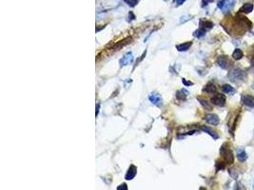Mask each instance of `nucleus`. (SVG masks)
Listing matches in <instances>:
<instances>
[{
	"mask_svg": "<svg viewBox=\"0 0 254 190\" xmlns=\"http://www.w3.org/2000/svg\"><path fill=\"white\" fill-rule=\"evenodd\" d=\"M133 61V54H132V52L130 51V52H127L126 54L124 55V57L120 60V67H125L127 65H129L130 64L131 62Z\"/></svg>",
	"mask_w": 254,
	"mask_h": 190,
	"instance_id": "obj_8",
	"label": "nucleus"
},
{
	"mask_svg": "<svg viewBox=\"0 0 254 190\" xmlns=\"http://www.w3.org/2000/svg\"><path fill=\"white\" fill-rule=\"evenodd\" d=\"M254 49V47H253ZM249 61H250V64L252 66H254V50H251V53L249 55Z\"/></svg>",
	"mask_w": 254,
	"mask_h": 190,
	"instance_id": "obj_26",
	"label": "nucleus"
},
{
	"mask_svg": "<svg viewBox=\"0 0 254 190\" xmlns=\"http://www.w3.org/2000/svg\"><path fill=\"white\" fill-rule=\"evenodd\" d=\"M217 64L222 68H224V70H228V68L231 66V64H232V63H231V61L228 58V56H227V55H221L217 59Z\"/></svg>",
	"mask_w": 254,
	"mask_h": 190,
	"instance_id": "obj_4",
	"label": "nucleus"
},
{
	"mask_svg": "<svg viewBox=\"0 0 254 190\" xmlns=\"http://www.w3.org/2000/svg\"><path fill=\"white\" fill-rule=\"evenodd\" d=\"M228 77L230 79V81L237 83L238 81H245L246 78V75H245V72L244 71H242L241 68L233 67L229 71Z\"/></svg>",
	"mask_w": 254,
	"mask_h": 190,
	"instance_id": "obj_1",
	"label": "nucleus"
},
{
	"mask_svg": "<svg viewBox=\"0 0 254 190\" xmlns=\"http://www.w3.org/2000/svg\"><path fill=\"white\" fill-rule=\"evenodd\" d=\"M254 9V5L252 3H245L244 4L240 10H239V12L240 13H250Z\"/></svg>",
	"mask_w": 254,
	"mask_h": 190,
	"instance_id": "obj_11",
	"label": "nucleus"
},
{
	"mask_svg": "<svg viewBox=\"0 0 254 190\" xmlns=\"http://www.w3.org/2000/svg\"><path fill=\"white\" fill-rule=\"evenodd\" d=\"M215 167H216V170L219 171V170H222L225 168V163L224 162H221V161H217L215 163Z\"/></svg>",
	"mask_w": 254,
	"mask_h": 190,
	"instance_id": "obj_23",
	"label": "nucleus"
},
{
	"mask_svg": "<svg viewBox=\"0 0 254 190\" xmlns=\"http://www.w3.org/2000/svg\"><path fill=\"white\" fill-rule=\"evenodd\" d=\"M232 57L235 60H240L244 57V52L240 49H236L232 53Z\"/></svg>",
	"mask_w": 254,
	"mask_h": 190,
	"instance_id": "obj_21",
	"label": "nucleus"
},
{
	"mask_svg": "<svg viewBox=\"0 0 254 190\" xmlns=\"http://www.w3.org/2000/svg\"><path fill=\"white\" fill-rule=\"evenodd\" d=\"M214 27V24L211 21L208 20H205V19H201L200 20V28L204 29L206 30H210Z\"/></svg>",
	"mask_w": 254,
	"mask_h": 190,
	"instance_id": "obj_13",
	"label": "nucleus"
},
{
	"mask_svg": "<svg viewBox=\"0 0 254 190\" xmlns=\"http://www.w3.org/2000/svg\"><path fill=\"white\" fill-rule=\"evenodd\" d=\"M148 99H149V101H151L153 105H155L156 106H158V108H160V106H162V105H163L162 97L160 95H158V94H155V93L149 94Z\"/></svg>",
	"mask_w": 254,
	"mask_h": 190,
	"instance_id": "obj_7",
	"label": "nucleus"
},
{
	"mask_svg": "<svg viewBox=\"0 0 254 190\" xmlns=\"http://www.w3.org/2000/svg\"><path fill=\"white\" fill-rule=\"evenodd\" d=\"M136 174H137V167L132 164V165L130 166V168H129L128 172H127L126 176H125V179L128 180V181H130L135 177Z\"/></svg>",
	"mask_w": 254,
	"mask_h": 190,
	"instance_id": "obj_9",
	"label": "nucleus"
},
{
	"mask_svg": "<svg viewBox=\"0 0 254 190\" xmlns=\"http://www.w3.org/2000/svg\"><path fill=\"white\" fill-rule=\"evenodd\" d=\"M201 129L203 131H205L206 133H207L208 135H211L212 138L214 139V140H217L218 138H219V136H218V134L216 133L213 129L211 128V127H210V126H201Z\"/></svg>",
	"mask_w": 254,
	"mask_h": 190,
	"instance_id": "obj_12",
	"label": "nucleus"
},
{
	"mask_svg": "<svg viewBox=\"0 0 254 190\" xmlns=\"http://www.w3.org/2000/svg\"><path fill=\"white\" fill-rule=\"evenodd\" d=\"M191 45H192V42L183 43V44H180V45H177V46H176V49H177L179 51H186V50H188L191 47Z\"/></svg>",
	"mask_w": 254,
	"mask_h": 190,
	"instance_id": "obj_17",
	"label": "nucleus"
},
{
	"mask_svg": "<svg viewBox=\"0 0 254 190\" xmlns=\"http://www.w3.org/2000/svg\"><path fill=\"white\" fill-rule=\"evenodd\" d=\"M186 0H173V3L176 5V6H181L185 3Z\"/></svg>",
	"mask_w": 254,
	"mask_h": 190,
	"instance_id": "obj_27",
	"label": "nucleus"
},
{
	"mask_svg": "<svg viewBox=\"0 0 254 190\" xmlns=\"http://www.w3.org/2000/svg\"><path fill=\"white\" fill-rule=\"evenodd\" d=\"M188 95H189V91L185 88L178 90L176 93V97L179 99V100H186V98L188 97Z\"/></svg>",
	"mask_w": 254,
	"mask_h": 190,
	"instance_id": "obj_16",
	"label": "nucleus"
},
{
	"mask_svg": "<svg viewBox=\"0 0 254 190\" xmlns=\"http://www.w3.org/2000/svg\"><path fill=\"white\" fill-rule=\"evenodd\" d=\"M165 1H167V0H165Z\"/></svg>",
	"mask_w": 254,
	"mask_h": 190,
	"instance_id": "obj_34",
	"label": "nucleus"
},
{
	"mask_svg": "<svg viewBox=\"0 0 254 190\" xmlns=\"http://www.w3.org/2000/svg\"><path fill=\"white\" fill-rule=\"evenodd\" d=\"M235 5V0H220L217 6L224 13H228L233 9Z\"/></svg>",
	"mask_w": 254,
	"mask_h": 190,
	"instance_id": "obj_3",
	"label": "nucleus"
},
{
	"mask_svg": "<svg viewBox=\"0 0 254 190\" xmlns=\"http://www.w3.org/2000/svg\"><path fill=\"white\" fill-rule=\"evenodd\" d=\"M220 154L222 155V157L224 158V161H225L227 164H232L234 162V156L232 151L230 150V148L228 147V143H224L223 146L221 147L220 149Z\"/></svg>",
	"mask_w": 254,
	"mask_h": 190,
	"instance_id": "obj_2",
	"label": "nucleus"
},
{
	"mask_svg": "<svg viewBox=\"0 0 254 190\" xmlns=\"http://www.w3.org/2000/svg\"><path fill=\"white\" fill-rule=\"evenodd\" d=\"M242 102L244 105L249 106V108H254V97L249 94H245L242 97Z\"/></svg>",
	"mask_w": 254,
	"mask_h": 190,
	"instance_id": "obj_10",
	"label": "nucleus"
},
{
	"mask_svg": "<svg viewBox=\"0 0 254 190\" xmlns=\"http://www.w3.org/2000/svg\"><path fill=\"white\" fill-rule=\"evenodd\" d=\"M129 18H130V20L135 19V16H134V14L131 12H130V13H129Z\"/></svg>",
	"mask_w": 254,
	"mask_h": 190,
	"instance_id": "obj_30",
	"label": "nucleus"
},
{
	"mask_svg": "<svg viewBox=\"0 0 254 190\" xmlns=\"http://www.w3.org/2000/svg\"><path fill=\"white\" fill-rule=\"evenodd\" d=\"M125 2L128 3V5H130V7H134L138 3V0H125Z\"/></svg>",
	"mask_w": 254,
	"mask_h": 190,
	"instance_id": "obj_24",
	"label": "nucleus"
},
{
	"mask_svg": "<svg viewBox=\"0 0 254 190\" xmlns=\"http://www.w3.org/2000/svg\"><path fill=\"white\" fill-rule=\"evenodd\" d=\"M127 189H128V186H127L126 184H123V185H119V186L117 187V190H127Z\"/></svg>",
	"mask_w": 254,
	"mask_h": 190,
	"instance_id": "obj_28",
	"label": "nucleus"
},
{
	"mask_svg": "<svg viewBox=\"0 0 254 190\" xmlns=\"http://www.w3.org/2000/svg\"><path fill=\"white\" fill-rule=\"evenodd\" d=\"M237 159L242 163L245 162V160L248 159V154H246V152L244 149H240L237 152Z\"/></svg>",
	"mask_w": 254,
	"mask_h": 190,
	"instance_id": "obj_19",
	"label": "nucleus"
},
{
	"mask_svg": "<svg viewBox=\"0 0 254 190\" xmlns=\"http://www.w3.org/2000/svg\"><path fill=\"white\" fill-rule=\"evenodd\" d=\"M251 88H252V89H254V82L252 83V85H251Z\"/></svg>",
	"mask_w": 254,
	"mask_h": 190,
	"instance_id": "obj_32",
	"label": "nucleus"
},
{
	"mask_svg": "<svg viewBox=\"0 0 254 190\" xmlns=\"http://www.w3.org/2000/svg\"><path fill=\"white\" fill-rule=\"evenodd\" d=\"M131 38L130 37H127V38H125V39L123 40V41H120V42H118L117 44H115L114 46H113V50L114 49H116V50H119V49H121V48H123V47H125L126 45H128V44H130V42H131Z\"/></svg>",
	"mask_w": 254,
	"mask_h": 190,
	"instance_id": "obj_14",
	"label": "nucleus"
},
{
	"mask_svg": "<svg viewBox=\"0 0 254 190\" xmlns=\"http://www.w3.org/2000/svg\"><path fill=\"white\" fill-rule=\"evenodd\" d=\"M182 83L184 84V85H185L186 87L193 86V83H192V82H190V81H188V80L185 79V78H183V79H182Z\"/></svg>",
	"mask_w": 254,
	"mask_h": 190,
	"instance_id": "obj_25",
	"label": "nucleus"
},
{
	"mask_svg": "<svg viewBox=\"0 0 254 190\" xmlns=\"http://www.w3.org/2000/svg\"><path fill=\"white\" fill-rule=\"evenodd\" d=\"M253 188H254V182H253Z\"/></svg>",
	"mask_w": 254,
	"mask_h": 190,
	"instance_id": "obj_33",
	"label": "nucleus"
},
{
	"mask_svg": "<svg viewBox=\"0 0 254 190\" xmlns=\"http://www.w3.org/2000/svg\"><path fill=\"white\" fill-rule=\"evenodd\" d=\"M206 33H207L206 29H202V28H199L197 30H195V32L193 33V35L195 36L196 38H203L206 35Z\"/></svg>",
	"mask_w": 254,
	"mask_h": 190,
	"instance_id": "obj_22",
	"label": "nucleus"
},
{
	"mask_svg": "<svg viewBox=\"0 0 254 190\" xmlns=\"http://www.w3.org/2000/svg\"><path fill=\"white\" fill-rule=\"evenodd\" d=\"M204 120L207 122V123L213 125V126H218L219 123H220L219 117L216 115V114H212V113L207 114V115L205 116V118H204Z\"/></svg>",
	"mask_w": 254,
	"mask_h": 190,
	"instance_id": "obj_6",
	"label": "nucleus"
},
{
	"mask_svg": "<svg viewBox=\"0 0 254 190\" xmlns=\"http://www.w3.org/2000/svg\"><path fill=\"white\" fill-rule=\"evenodd\" d=\"M222 90H223L224 93H227V94H231V95H232V94L235 93L234 88H232L230 85H227V84L222 87Z\"/></svg>",
	"mask_w": 254,
	"mask_h": 190,
	"instance_id": "obj_20",
	"label": "nucleus"
},
{
	"mask_svg": "<svg viewBox=\"0 0 254 190\" xmlns=\"http://www.w3.org/2000/svg\"><path fill=\"white\" fill-rule=\"evenodd\" d=\"M213 0H203V1H202V6H206V5H207V4H210L211 2H212Z\"/></svg>",
	"mask_w": 254,
	"mask_h": 190,
	"instance_id": "obj_29",
	"label": "nucleus"
},
{
	"mask_svg": "<svg viewBox=\"0 0 254 190\" xmlns=\"http://www.w3.org/2000/svg\"><path fill=\"white\" fill-rule=\"evenodd\" d=\"M211 103L213 105H218V106H225L226 105V97L225 95H223V94H215L213 97H211Z\"/></svg>",
	"mask_w": 254,
	"mask_h": 190,
	"instance_id": "obj_5",
	"label": "nucleus"
},
{
	"mask_svg": "<svg viewBox=\"0 0 254 190\" xmlns=\"http://www.w3.org/2000/svg\"><path fill=\"white\" fill-rule=\"evenodd\" d=\"M203 91L204 92H207V93H215L216 92V87L215 85H213L212 83H208L207 85L205 86V88H203Z\"/></svg>",
	"mask_w": 254,
	"mask_h": 190,
	"instance_id": "obj_15",
	"label": "nucleus"
},
{
	"mask_svg": "<svg viewBox=\"0 0 254 190\" xmlns=\"http://www.w3.org/2000/svg\"><path fill=\"white\" fill-rule=\"evenodd\" d=\"M99 109H100V105H99V104H97V105H96V114H95L96 116L98 115V111H99Z\"/></svg>",
	"mask_w": 254,
	"mask_h": 190,
	"instance_id": "obj_31",
	"label": "nucleus"
},
{
	"mask_svg": "<svg viewBox=\"0 0 254 190\" xmlns=\"http://www.w3.org/2000/svg\"><path fill=\"white\" fill-rule=\"evenodd\" d=\"M197 100H198V102L203 105V108L205 109H207V110H211L212 109V106H211V105L208 103L207 100H205V99H203V98H200V97H197Z\"/></svg>",
	"mask_w": 254,
	"mask_h": 190,
	"instance_id": "obj_18",
	"label": "nucleus"
}]
</instances>
